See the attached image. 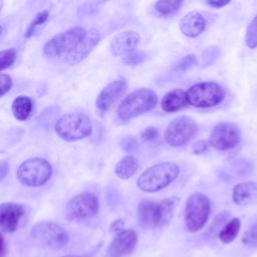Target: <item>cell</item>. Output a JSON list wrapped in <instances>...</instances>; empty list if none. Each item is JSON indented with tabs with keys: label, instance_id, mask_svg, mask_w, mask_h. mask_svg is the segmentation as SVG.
<instances>
[{
	"label": "cell",
	"instance_id": "5b68a950",
	"mask_svg": "<svg viewBox=\"0 0 257 257\" xmlns=\"http://www.w3.org/2000/svg\"><path fill=\"white\" fill-rule=\"evenodd\" d=\"M55 132L60 139L74 142L88 137L92 132V124L87 115L80 112H69L58 118Z\"/></svg>",
	"mask_w": 257,
	"mask_h": 257
},
{
	"label": "cell",
	"instance_id": "52a82bcc",
	"mask_svg": "<svg viewBox=\"0 0 257 257\" xmlns=\"http://www.w3.org/2000/svg\"><path fill=\"white\" fill-rule=\"evenodd\" d=\"M211 212L210 200L202 193L189 196L185 207V223L187 229L195 233L202 229L208 221Z\"/></svg>",
	"mask_w": 257,
	"mask_h": 257
},
{
	"label": "cell",
	"instance_id": "6da1fadb",
	"mask_svg": "<svg viewBox=\"0 0 257 257\" xmlns=\"http://www.w3.org/2000/svg\"><path fill=\"white\" fill-rule=\"evenodd\" d=\"M86 32L84 28L74 26L58 33L44 44L43 52L49 58L69 63Z\"/></svg>",
	"mask_w": 257,
	"mask_h": 257
},
{
	"label": "cell",
	"instance_id": "cb8c5ba5",
	"mask_svg": "<svg viewBox=\"0 0 257 257\" xmlns=\"http://www.w3.org/2000/svg\"><path fill=\"white\" fill-rule=\"evenodd\" d=\"M182 0H160L155 3L157 12L163 16H170L176 13L183 5Z\"/></svg>",
	"mask_w": 257,
	"mask_h": 257
},
{
	"label": "cell",
	"instance_id": "4dcf8cb0",
	"mask_svg": "<svg viewBox=\"0 0 257 257\" xmlns=\"http://www.w3.org/2000/svg\"><path fill=\"white\" fill-rule=\"evenodd\" d=\"M12 87V79L8 74L1 73L0 75V90L1 95H4L6 92H8Z\"/></svg>",
	"mask_w": 257,
	"mask_h": 257
},
{
	"label": "cell",
	"instance_id": "9a60e30c",
	"mask_svg": "<svg viewBox=\"0 0 257 257\" xmlns=\"http://www.w3.org/2000/svg\"><path fill=\"white\" fill-rule=\"evenodd\" d=\"M141 42V36L137 31L126 30L116 34L109 43L110 52L115 55H127L135 52Z\"/></svg>",
	"mask_w": 257,
	"mask_h": 257
},
{
	"label": "cell",
	"instance_id": "f35d334b",
	"mask_svg": "<svg viewBox=\"0 0 257 257\" xmlns=\"http://www.w3.org/2000/svg\"><path fill=\"white\" fill-rule=\"evenodd\" d=\"M61 257H80L78 255H65V256H61Z\"/></svg>",
	"mask_w": 257,
	"mask_h": 257
},
{
	"label": "cell",
	"instance_id": "30bf717a",
	"mask_svg": "<svg viewBox=\"0 0 257 257\" xmlns=\"http://www.w3.org/2000/svg\"><path fill=\"white\" fill-rule=\"evenodd\" d=\"M197 133L196 121L190 116L183 115L170 122L165 132V140L171 147H182L187 145Z\"/></svg>",
	"mask_w": 257,
	"mask_h": 257
},
{
	"label": "cell",
	"instance_id": "44dd1931",
	"mask_svg": "<svg viewBox=\"0 0 257 257\" xmlns=\"http://www.w3.org/2000/svg\"><path fill=\"white\" fill-rule=\"evenodd\" d=\"M139 162L134 156H125L117 162L114 172L119 179L126 180L132 178L139 170Z\"/></svg>",
	"mask_w": 257,
	"mask_h": 257
},
{
	"label": "cell",
	"instance_id": "277c9868",
	"mask_svg": "<svg viewBox=\"0 0 257 257\" xmlns=\"http://www.w3.org/2000/svg\"><path fill=\"white\" fill-rule=\"evenodd\" d=\"M157 103L158 96L155 91L148 88L137 89L120 102L117 115L122 120H128L153 109Z\"/></svg>",
	"mask_w": 257,
	"mask_h": 257
},
{
	"label": "cell",
	"instance_id": "7c38bea8",
	"mask_svg": "<svg viewBox=\"0 0 257 257\" xmlns=\"http://www.w3.org/2000/svg\"><path fill=\"white\" fill-rule=\"evenodd\" d=\"M241 140L240 128L232 122H220L211 132L209 143L219 150L227 151L235 148Z\"/></svg>",
	"mask_w": 257,
	"mask_h": 257
},
{
	"label": "cell",
	"instance_id": "603a6c76",
	"mask_svg": "<svg viewBox=\"0 0 257 257\" xmlns=\"http://www.w3.org/2000/svg\"><path fill=\"white\" fill-rule=\"evenodd\" d=\"M240 227H241V223L238 218H233L230 221H228L222 227L219 233V239L221 240V242L228 244L234 241L240 231Z\"/></svg>",
	"mask_w": 257,
	"mask_h": 257
},
{
	"label": "cell",
	"instance_id": "ba28073f",
	"mask_svg": "<svg viewBox=\"0 0 257 257\" xmlns=\"http://www.w3.org/2000/svg\"><path fill=\"white\" fill-rule=\"evenodd\" d=\"M52 175L51 165L44 159L32 158L24 161L17 170L19 182L27 187L44 185Z\"/></svg>",
	"mask_w": 257,
	"mask_h": 257
},
{
	"label": "cell",
	"instance_id": "e0dca14e",
	"mask_svg": "<svg viewBox=\"0 0 257 257\" xmlns=\"http://www.w3.org/2000/svg\"><path fill=\"white\" fill-rule=\"evenodd\" d=\"M179 26L183 34L188 37L195 38L204 31L206 27V20L201 13L193 10L181 18Z\"/></svg>",
	"mask_w": 257,
	"mask_h": 257
},
{
	"label": "cell",
	"instance_id": "8d00e7d4",
	"mask_svg": "<svg viewBox=\"0 0 257 257\" xmlns=\"http://www.w3.org/2000/svg\"><path fill=\"white\" fill-rule=\"evenodd\" d=\"M9 172V164L5 161L1 162V166H0V174H1V180H3L5 178V176L7 175V173Z\"/></svg>",
	"mask_w": 257,
	"mask_h": 257
},
{
	"label": "cell",
	"instance_id": "ffe728a7",
	"mask_svg": "<svg viewBox=\"0 0 257 257\" xmlns=\"http://www.w3.org/2000/svg\"><path fill=\"white\" fill-rule=\"evenodd\" d=\"M187 102V92L181 88H176L163 96L161 106L163 110L167 112H173L185 107Z\"/></svg>",
	"mask_w": 257,
	"mask_h": 257
},
{
	"label": "cell",
	"instance_id": "7a4b0ae2",
	"mask_svg": "<svg viewBox=\"0 0 257 257\" xmlns=\"http://www.w3.org/2000/svg\"><path fill=\"white\" fill-rule=\"evenodd\" d=\"M177 197L166 198L160 202L153 200H143L138 208L140 224L146 228H158L167 225L178 205Z\"/></svg>",
	"mask_w": 257,
	"mask_h": 257
},
{
	"label": "cell",
	"instance_id": "d4e9b609",
	"mask_svg": "<svg viewBox=\"0 0 257 257\" xmlns=\"http://www.w3.org/2000/svg\"><path fill=\"white\" fill-rule=\"evenodd\" d=\"M48 17H49V11L48 10H44L42 12L37 13L34 16L33 20L30 22V24L28 25V27H27V29L25 31V36L26 37L32 36L34 34V32L36 30H38L39 26H41V25H43L45 23V21L48 19Z\"/></svg>",
	"mask_w": 257,
	"mask_h": 257
},
{
	"label": "cell",
	"instance_id": "74e56055",
	"mask_svg": "<svg viewBox=\"0 0 257 257\" xmlns=\"http://www.w3.org/2000/svg\"><path fill=\"white\" fill-rule=\"evenodd\" d=\"M1 257H4L5 254H6V244H5V240H4V237L1 236Z\"/></svg>",
	"mask_w": 257,
	"mask_h": 257
},
{
	"label": "cell",
	"instance_id": "9c48e42d",
	"mask_svg": "<svg viewBox=\"0 0 257 257\" xmlns=\"http://www.w3.org/2000/svg\"><path fill=\"white\" fill-rule=\"evenodd\" d=\"M224 88L212 81L200 82L192 85L187 90L188 102L195 107H212L225 98Z\"/></svg>",
	"mask_w": 257,
	"mask_h": 257
},
{
	"label": "cell",
	"instance_id": "1f68e13d",
	"mask_svg": "<svg viewBox=\"0 0 257 257\" xmlns=\"http://www.w3.org/2000/svg\"><path fill=\"white\" fill-rule=\"evenodd\" d=\"M159 135V132L157 130V127L155 126H148L147 128H145V131L142 133V139L144 142H152L154 140L157 139Z\"/></svg>",
	"mask_w": 257,
	"mask_h": 257
},
{
	"label": "cell",
	"instance_id": "d6a6232c",
	"mask_svg": "<svg viewBox=\"0 0 257 257\" xmlns=\"http://www.w3.org/2000/svg\"><path fill=\"white\" fill-rule=\"evenodd\" d=\"M210 143L207 141H199L193 146V152L195 155H201L205 153L209 148Z\"/></svg>",
	"mask_w": 257,
	"mask_h": 257
},
{
	"label": "cell",
	"instance_id": "5bb4252c",
	"mask_svg": "<svg viewBox=\"0 0 257 257\" xmlns=\"http://www.w3.org/2000/svg\"><path fill=\"white\" fill-rule=\"evenodd\" d=\"M126 89V81L123 77L115 79L108 83L98 93L95 104L100 110L109 109L124 93Z\"/></svg>",
	"mask_w": 257,
	"mask_h": 257
},
{
	"label": "cell",
	"instance_id": "f1b7e54d",
	"mask_svg": "<svg viewBox=\"0 0 257 257\" xmlns=\"http://www.w3.org/2000/svg\"><path fill=\"white\" fill-rule=\"evenodd\" d=\"M196 63V56L194 54H189L187 56H185L176 66V70H180V71H186L188 70L190 67H192L194 64Z\"/></svg>",
	"mask_w": 257,
	"mask_h": 257
},
{
	"label": "cell",
	"instance_id": "836d02e7",
	"mask_svg": "<svg viewBox=\"0 0 257 257\" xmlns=\"http://www.w3.org/2000/svg\"><path fill=\"white\" fill-rule=\"evenodd\" d=\"M228 217H229V213L228 212H221L220 214H218L216 216V218L214 219V221H213L211 230H216L217 228H219L227 220Z\"/></svg>",
	"mask_w": 257,
	"mask_h": 257
},
{
	"label": "cell",
	"instance_id": "484cf974",
	"mask_svg": "<svg viewBox=\"0 0 257 257\" xmlns=\"http://www.w3.org/2000/svg\"><path fill=\"white\" fill-rule=\"evenodd\" d=\"M245 41L249 48L254 49L257 47V15L251 20L247 27Z\"/></svg>",
	"mask_w": 257,
	"mask_h": 257
},
{
	"label": "cell",
	"instance_id": "3957f363",
	"mask_svg": "<svg viewBox=\"0 0 257 257\" xmlns=\"http://www.w3.org/2000/svg\"><path fill=\"white\" fill-rule=\"evenodd\" d=\"M179 166L173 162H163L148 168L138 179L137 185L144 192H157L168 187L179 176Z\"/></svg>",
	"mask_w": 257,
	"mask_h": 257
},
{
	"label": "cell",
	"instance_id": "2e32d148",
	"mask_svg": "<svg viewBox=\"0 0 257 257\" xmlns=\"http://www.w3.org/2000/svg\"><path fill=\"white\" fill-rule=\"evenodd\" d=\"M24 209L16 203H3L0 206V227L2 232L13 233L18 228Z\"/></svg>",
	"mask_w": 257,
	"mask_h": 257
},
{
	"label": "cell",
	"instance_id": "4fadbf2b",
	"mask_svg": "<svg viewBox=\"0 0 257 257\" xmlns=\"http://www.w3.org/2000/svg\"><path fill=\"white\" fill-rule=\"evenodd\" d=\"M138 244V235L133 229H124L115 234L108 246L110 257H126L133 253Z\"/></svg>",
	"mask_w": 257,
	"mask_h": 257
},
{
	"label": "cell",
	"instance_id": "83f0119b",
	"mask_svg": "<svg viewBox=\"0 0 257 257\" xmlns=\"http://www.w3.org/2000/svg\"><path fill=\"white\" fill-rule=\"evenodd\" d=\"M15 57H16V53H15L14 49L2 50L0 52V66H1V69L3 70L5 68L11 66L15 61Z\"/></svg>",
	"mask_w": 257,
	"mask_h": 257
},
{
	"label": "cell",
	"instance_id": "d590c367",
	"mask_svg": "<svg viewBox=\"0 0 257 257\" xmlns=\"http://www.w3.org/2000/svg\"><path fill=\"white\" fill-rule=\"evenodd\" d=\"M229 3H230L229 0H226V1H224V0H209V1H207L208 5L215 7V8H221Z\"/></svg>",
	"mask_w": 257,
	"mask_h": 257
},
{
	"label": "cell",
	"instance_id": "4316f807",
	"mask_svg": "<svg viewBox=\"0 0 257 257\" xmlns=\"http://www.w3.org/2000/svg\"><path fill=\"white\" fill-rule=\"evenodd\" d=\"M242 242L247 247H257V221H255L243 234Z\"/></svg>",
	"mask_w": 257,
	"mask_h": 257
},
{
	"label": "cell",
	"instance_id": "8fae6325",
	"mask_svg": "<svg viewBox=\"0 0 257 257\" xmlns=\"http://www.w3.org/2000/svg\"><path fill=\"white\" fill-rule=\"evenodd\" d=\"M99 203L92 193L84 192L71 198L66 205V213L71 220H82L97 214Z\"/></svg>",
	"mask_w": 257,
	"mask_h": 257
},
{
	"label": "cell",
	"instance_id": "e575fe53",
	"mask_svg": "<svg viewBox=\"0 0 257 257\" xmlns=\"http://www.w3.org/2000/svg\"><path fill=\"white\" fill-rule=\"evenodd\" d=\"M123 226H124V223H123L122 220H115V221H113V222L111 223V225H110V230H111L112 232H114L115 234H117V233L121 232L122 230H124Z\"/></svg>",
	"mask_w": 257,
	"mask_h": 257
},
{
	"label": "cell",
	"instance_id": "8992f818",
	"mask_svg": "<svg viewBox=\"0 0 257 257\" xmlns=\"http://www.w3.org/2000/svg\"><path fill=\"white\" fill-rule=\"evenodd\" d=\"M30 236L38 245L54 250L65 247L69 241L66 230L52 221H42L35 224L30 231Z\"/></svg>",
	"mask_w": 257,
	"mask_h": 257
},
{
	"label": "cell",
	"instance_id": "f546056e",
	"mask_svg": "<svg viewBox=\"0 0 257 257\" xmlns=\"http://www.w3.org/2000/svg\"><path fill=\"white\" fill-rule=\"evenodd\" d=\"M144 59H145V54L144 53H142V52H133V53H130V54L124 56L123 62L125 64L135 65V64H139Z\"/></svg>",
	"mask_w": 257,
	"mask_h": 257
},
{
	"label": "cell",
	"instance_id": "ac0fdd59",
	"mask_svg": "<svg viewBox=\"0 0 257 257\" xmlns=\"http://www.w3.org/2000/svg\"><path fill=\"white\" fill-rule=\"evenodd\" d=\"M100 40V33L97 29H89L87 30L85 36L81 40L77 50L75 51L74 55L70 59L68 64H77L82 61L86 56L91 52V50L98 44Z\"/></svg>",
	"mask_w": 257,
	"mask_h": 257
},
{
	"label": "cell",
	"instance_id": "7402d4cb",
	"mask_svg": "<svg viewBox=\"0 0 257 257\" xmlns=\"http://www.w3.org/2000/svg\"><path fill=\"white\" fill-rule=\"evenodd\" d=\"M32 110V100L25 95H19L12 102V112L18 120H26Z\"/></svg>",
	"mask_w": 257,
	"mask_h": 257
},
{
	"label": "cell",
	"instance_id": "d6986e66",
	"mask_svg": "<svg viewBox=\"0 0 257 257\" xmlns=\"http://www.w3.org/2000/svg\"><path fill=\"white\" fill-rule=\"evenodd\" d=\"M232 198L235 204L246 206L257 200V184L254 182H243L233 188Z\"/></svg>",
	"mask_w": 257,
	"mask_h": 257
}]
</instances>
